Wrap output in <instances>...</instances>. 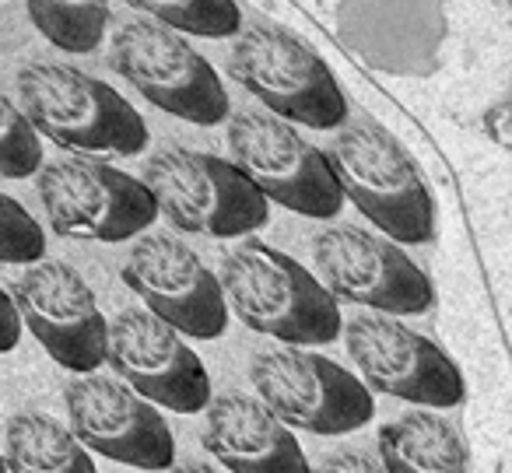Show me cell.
Returning <instances> with one entry per match:
<instances>
[{
    "mask_svg": "<svg viewBox=\"0 0 512 473\" xmlns=\"http://www.w3.org/2000/svg\"><path fill=\"white\" fill-rule=\"evenodd\" d=\"M130 8L176 32L200 39L239 36L242 11L235 0H127Z\"/></svg>",
    "mask_w": 512,
    "mask_h": 473,
    "instance_id": "obj_20",
    "label": "cell"
},
{
    "mask_svg": "<svg viewBox=\"0 0 512 473\" xmlns=\"http://www.w3.org/2000/svg\"><path fill=\"white\" fill-rule=\"evenodd\" d=\"M228 74L267 113L309 130H337L348 123V95L327 60L278 22L239 29L228 53Z\"/></svg>",
    "mask_w": 512,
    "mask_h": 473,
    "instance_id": "obj_5",
    "label": "cell"
},
{
    "mask_svg": "<svg viewBox=\"0 0 512 473\" xmlns=\"http://www.w3.org/2000/svg\"><path fill=\"white\" fill-rule=\"evenodd\" d=\"M313 473H386V470L379 459L369 456V452L337 449V452H330V456H323Z\"/></svg>",
    "mask_w": 512,
    "mask_h": 473,
    "instance_id": "obj_23",
    "label": "cell"
},
{
    "mask_svg": "<svg viewBox=\"0 0 512 473\" xmlns=\"http://www.w3.org/2000/svg\"><path fill=\"white\" fill-rule=\"evenodd\" d=\"M249 382L256 396L288 424L313 435H348L372 421L376 396L337 361L309 347H267L249 361Z\"/></svg>",
    "mask_w": 512,
    "mask_h": 473,
    "instance_id": "obj_6",
    "label": "cell"
},
{
    "mask_svg": "<svg viewBox=\"0 0 512 473\" xmlns=\"http://www.w3.org/2000/svg\"><path fill=\"white\" fill-rule=\"evenodd\" d=\"M43 134L32 127L25 109L0 95V176L29 179L43 169Z\"/></svg>",
    "mask_w": 512,
    "mask_h": 473,
    "instance_id": "obj_21",
    "label": "cell"
},
{
    "mask_svg": "<svg viewBox=\"0 0 512 473\" xmlns=\"http://www.w3.org/2000/svg\"><path fill=\"white\" fill-rule=\"evenodd\" d=\"M144 186L172 228L207 239H246L271 221V200L228 158L165 144L144 162Z\"/></svg>",
    "mask_w": 512,
    "mask_h": 473,
    "instance_id": "obj_4",
    "label": "cell"
},
{
    "mask_svg": "<svg viewBox=\"0 0 512 473\" xmlns=\"http://www.w3.org/2000/svg\"><path fill=\"white\" fill-rule=\"evenodd\" d=\"M204 449L228 473H313L299 438L260 396H211Z\"/></svg>",
    "mask_w": 512,
    "mask_h": 473,
    "instance_id": "obj_16",
    "label": "cell"
},
{
    "mask_svg": "<svg viewBox=\"0 0 512 473\" xmlns=\"http://www.w3.org/2000/svg\"><path fill=\"white\" fill-rule=\"evenodd\" d=\"M18 102L53 144L95 158H134L148 148L144 116L113 85L67 64L18 71Z\"/></svg>",
    "mask_w": 512,
    "mask_h": 473,
    "instance_id": "obj_3",
    "label": "cell"
},
{
    "mask_svg": "<svg viewBox=\"0 0 512 473\" xmlns=\"http://www.w3.org/2000/svg\"><path fill=\"white\" fill-rule=\"evenodd\" d=\"M313 263L337 302L365 305L390 316H421L432 309V277L400 249L355 225H330L313 239Z\"/></svg>",
    "mask_w": 512,
    "mask_h": 473,
    "instance_id": "obj_11",
    "label": "cell"
},
{
    "mask_svg": "<svg viewBox=\"0 0 512 473\" xmlns=\"http://www.w3.org/2000/svg\"><path fill=\"white\" fill-rule=\"evenodd\" d=\"M4 459L11 473H99L92 449L71 424L43 410H18L4 428Z\"/></svg>",
    "mask_w": 512,
    "mask_h": 473,
    "instance_id": "obj_18",
    "label": "cell"
},
{
    "mask_svg": "<svg viewBox=\"0 0 512 473\" xmlns=\"http://www.w3.org/2000/svg\"><path fill=\"white\" fill-rule=\"evenodd\" d=\"M25 11L39 36L64 53L99 50L113 18L109 0H25Z\"/></svg>",
    "mask_w": 512,
    "mask_h": 473,
    "instance_id": "obj_19",
    "label": "cell"
},
{
    "mask_svg": "<svg viewBox=\"0 0 512 473\" xmlns=\"http://www.w3.org/2000/svg\"><path fill=\"white\" fill-rule=\"evenodd\" d=\"M225 137L232 162L267 200L313 221H330L341 214L344 190L327 155L295 134L288 120L267 109H246L228 120Z\"/></svg>",
    "mask_w": 512,
    "mask_h": 473,
    "instance_id": "obj_8",
    "label": "cell"
},
{
    "mask_svg": "<svg viewBox=\"0 0 512 473\" xmlns=\"http://www.w3.org/2000/svg\"><path fill=\"white\" fill-rule=\"evenodd\" d=\"M113 71L162 113L193 127L228 120V92L214 67L179 36L151 18H130L113 36Z\"/></svg>",
    "mask_w": 512,
    "mask_h": 473,
    "instance_id": "obj_7",
    "label": "cell"
},
{
    "mask_svg": "<svg viewBox=\"0 0 512 473\" xmlns=\"http://www.w3.org/2000/svg\"><path fill=\"white\" fill-rule=\"evenodd\" d=\"M341 333L369 389L432 410L456 407L463 400V375L456 361L425 333L400 323V316L358 312L344 319Z\"/></svg>",
    "mask_w": 512,
    "mask_h": 473,
    "instance_id": "obj_10",
    "label": "cell"
},
{
    "mask_svg": "<svg viewBox=\"0 0 512 473\" xmlns=\"http://www.w3.org/2000/svg\"><path fill=\"white\" fill-rule=\"evenodd\" d=\"M123 284L183 337L214 340L228 330V298L218 274L172 235H137L123 263Z\"/></svg>",
    "mask_w": 512,
    "mask_h": 473,
    "instance_id": "obj_13",
    "label": "cell"
},
{
    "mask_svg": "<svg viewBox=\"0 0 512 473\" xmlns=\"http://www.w3.org/2000/svg\"><path fill=\"white\" fill-rule=\"evenodd\" d=\"M22 326L67 372H95L109 354V319L88 281L60 260L29 263L15 284Z\"/></svg>",
    "mask_w": 512,
    "mask_h": 473,
    "instance_id": "obj_14",
    "label": "cell"
},
{
    "mask_svg": "<svg viewBox=\"0 0 512 473\" xmlns=\"http://www.w3.org/2000/svg\"><path fill=\"white\" fill-rule=\"evenodd\" d=\"M22 316H18V305H15V295L0 288V354H8L18 347L22 340Z\"/></svg>",
    "mask_w": 512,
    "mask_h": 473,
    "instance_id": "obj_24",
    "label": "cell"
},
{
    "mask_svg": "<svg viewBox=\"0 0 512 473\" xmlns=\"http://www.w3.org/2000/svg\"><path fill=\"white\" fill-rule=\"evenodd\" d=\"M344 200L358 207L386 239L425 246L435 239V200L407 148L376 120L344 123L323 151Z\"/></svg>",
    "mask_w": 512,
    "mask_h": 473,
    "instance_id": "obj_2",
    "label": "cell"
},
{
    "mask_svg": "<svg viewBox=\"0 0 512 473\" xmlns=\"http://www.w3.org/2000/svg\"><path fill=\"white\" fill-rule=\"evenodd\" d=\"M64 407L74 435L113 463L134 470H169L176 463V438L169 421L123 379L74 372V379L64 386Z\"/></svg>",
    "mask_w": 512,
    "mask_h": 473,
    "instance_id": "obj_12",
    "label": "cell"
},
{
    "mask_svg": "<svg viewBox=\"0 0 512 473\" xmlns=\"http://www.w3.org/2000/svg\"><path fill=\"white\" fill-rule=\"evenodd\" d=\"M39 200L53 232L88 242H127L158 218L144 179L95 158H60L39 169Z\"/></svg>",
    "mask_w": 512,
    "mask_h": 473,
    "instance_id": "obj_9",
    "label": "cell"
},
{
    "mask_svg": "<svg viewBox=\"0 0 512 473\" xmlns=\"http://www.w3.org/2000/svg\"><path fill=\"white\" fill-rule=\"evenodd\" d=\"M0 473H11L8 470V459H4V452H0Z\"/></svg>",
    "mask_w": 512,
    "mask_h": 473,
    "instance_id": "obj_26",
    "label": "cell"
},
{
    "mask_svg": "<svg viewBox=\"0 0 512 473\" xmlns=\"http://www.w3.org/2000/svg\"><path fill=\"white\" fill-rule=\"evenodd\" d=\"M162 473H228V470H218V466H204V463H172L169 470Z\"/></svg>",
    "mask_w": 512,
    "mask_h": 473,
    "instance_id": "obj_25",
    "label": "cell"
},
{
    "mask_svg": "<svg viewBox=\"0 0 512 473\" xmlns=\"http://www.w3.org/2000/svg\"><path fill=\"white\" fill-rule=\"evenodd\" d=\"M46 256V232L15 197L0 190V263H36Z\"/></svg>",
    "mask_w": 512,
    "mask_h": 473,
    "instance_id": "obj_22",
    "label": "cell"
},
{
    "mask_svg": "<svg viewBox=\"0 0 512 473\" xmlns=\"http://www.w3.org/2000/svg\"><path fill=\"white\" fill-rule=\"evenodd\" d=\"M130 389L172 414H200L211 403V375L176 326L151 309H123L109 319V354Z\"/></svg>",
    "mask_w": 512,
    "mask_h": 473,
    "instance_id": "obj_15",
    "label": "cell"
},
{
    "mask_svg": "<svg viewBox=\"0 0 512 473\" xmlns=\"http://www.w3.org/2000/svg\"><path fill=\"white\" fill-rule=\"evenodd\" d=\"M379 463L386 473H470L460 431L432 407L407 410L379 428Z\"/></svg>",
    "mask_w": 512,
    "mask_h": 473,
    "instance_id": "obj_17",
    "label": "cell"
},
{
    "mask_svg": "<svg viewBox=\"0 0 512 473\" xmlns=\"http://www.w3.org/2000/svg\"><path fill=\"white\" fill-rule=\"evenodd\" d=\"M218 281L242 326L281 344H334L344 330L341 302L327 284L267 242H239L221 260Z\"/></svg>",
    "mask_w": 512,
    "mask_h": 473,
    "instance_id": "obj_1",
    "label": "cell"
}]
</instances>
